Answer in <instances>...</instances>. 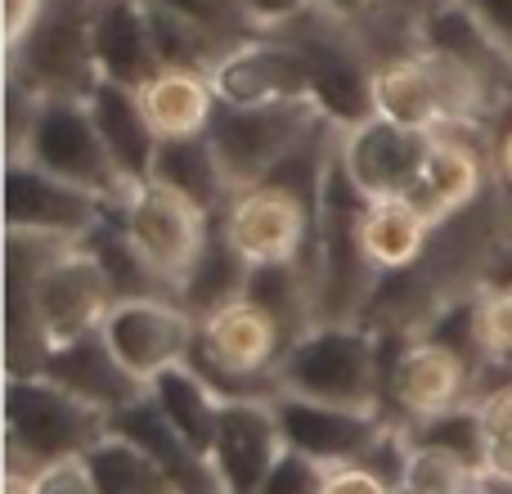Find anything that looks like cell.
Masks as SVG:
<instances>
[{
  "label": "cell",
  "mask_w": 512,
  "mask_h": 494,
  "mask_svg": "<svg viewBox=\"0 0 512 494\" xmlns=\"http://www.w3.org/2000/svg\"><path fill=\"white\" fill-rule=\"evenodd\" d=\"M364 203H369V194L351 180V171L342 162V140H337L333 158L324 167V180H319L315 239H310V256H306L319 319H360L382 279L373 270L369 252H364V234H360Z\"/></svg>",
  "instance_id": "6da1fadb"
},
{
  "label": "cell",
  "mask_w": 512,
  "mask_h": 494,
  "mask_svg": "<svg viewBox=\"0 0 512 494\" xmlns=\"http://www.w3.org/2000/svg\"><path fill=\"white\" fill-rule=\"evenodd\" d=\"M382 346V414L400 427H414L445 409L472 405L490 387L499 360L463 351L459 342L436 333L400 337L378 333Z\"/></svg>",
  "instance_id": "7a4b0ae2"
},
{
  "label": "cell",
  "mask_w": 512,
  "mask_h": 494,
  "mask_svg": "<svg viewBox=\"0 0 512 494\" xmlns=\"http://www.w3.org/2000/svg\"><path fill=\"white\" fill-rule=\"evenodd\" d=\"M113 414L45 373H5V468L77 459L108 436Z\"/></svg>",
  "instance_id": "3957f363"
},
{
  "label": "cell",
  "mask_w": 512,
  "mask_h": 494,
  "mask_svg": "<svg viewBox=\"0 0 512 494\" xmlns=\"http://www.w3.org/2000/svg\"><path fill=\"white\" fill-rule=\"evenodd\" d=\"M279 36L297 45L310 77V99L319 104V113L328 122H337L346 131V126H360L378 113V104H373L378 50H373L364 23H351V18L315 5L310 14L279 27Z\"/></svg>",
  "instance_id": "277c9868"
},
{
  "label": "cell",
  "mask_w": 512,
  "mask_h": 494,
  "mask_svg": "<svg viewBox=\"0 0 512 494\" xmlns=\"http://www.w3.org/2000/svg\"><path fill=\"white\" fill-rule=\"evenodd\" d=\"M279 391L328 405L382 409V346L378 333L360 319H319L310 333L283 351Z\"/></svg>",
  "instance_id": "5b68a950"
},
{
  "label": "cell",
  "mask_w": 512,
  "mask_h": 494,
  "mask_svg": "<svg viewBox=\"0 0 512 494\" xmlns=\"http://www.w3.org/2000/svg\"><path fill=\"white\" fill-rule=\"evenodd\" d=\"M99 0H45L23 41L5 50V77L41 99H90L104 81L95 54Z\"/></svg>",
  "instance_id": "8992f818"
},
{
  "label": "cell",
  "mask_w": 512,
  "mask_h": 494,
  "mask_svg": "<svg viewBox=\"0 0 512 494\" xmlns=\"http://www.w3.org/2000/svg\"><path fill=\"white\" fill-rule=\"evenodd\" d=\"M283 351H288L283 328L274 324L256 301L239 297V301H225L221 310L198 319V342H194V351H189V364H194L225 400H239V396L274 400L279 396L274 369H279Z\"/></svg>",
  "instance_id": "52a82bcc"
},
{
  "label": "cell",
  "mask_w": 512,
  "mask_h": 494,
  "mask_svg": "<svg viewBox=\"0 0 512 494\" xmlns=\"http://www.w3.org/2000/svg\"><path fill=\"white\" fill-rule=\"evenodd\" d=\"M324 122L315 99H274V104H216L207 140L230 176L234 194L261 185L315 126Z\"/></svg>",
  "instance_id": "ba28073f"
},
{
  "label": "cell",
  "mask_w": 512,
  "mask_h": 494,
  "mask_svg": "<svg viewBox=\"0 0 512 494\" xmlns=\"http://www.w3.org/2000/svg\"><path fill=\"white\" fill-rule=\"evenodd\" d=\"M23 158H32L36 167L81 185L86 194H95L108 207L126 203L135 189V180L117 167L113 149H108L86 99H45Z\"/></svg>",
  "instance_id": "9c48e42d"
},
{
  "label": "cell",
  "mask_w": 512,
  "mask_h": 494,
  "mask_svg": "<svg viewBox=\"0 0 512 494\" xmlns=\"http://www.w3.org/2000/svg\"><path fill=\"white\" fill-rule=\"evenodd\" d=\"M122 225L131 234L135 252L144 256V265L171 292H180V283L189 279V270L198 265L207 239H212L216 216L198 207L194 198H185L180 189L162 185V180H140L122 203Z\"/></svg>",
  "instance_id": "30bf717a"
},
{
  "label": "cell",
  "mask_w": 512,
  "mask_h": 494,
  "mask_svg": "<svg viewBox=\"0 0 512 494\" xmlns=\"http://www.w3.org/2000/svg\"><path fill=\"white\" fill-rule=\"evenodd\" d=\"M221 230L248 265H274V261L306 265L310 239H315V203L274 185V180H261V185H248L230 198Z\"/></svg>",
  "instance_id": "8fae6325"
},
{
  "label": "cell",
  "mask_w": 512,
  "mask_h": 494,
  "mask_svg": "<svg viewBox=\"0 0 512 494\" xmlns=\"http://www.w3.org/2000/svg\"><path fill=\"white\" fill-rule=\"evenodd\" d=\"M99 333L117 360L149 387L162 369L189 360L198 342V315H189L176 297H122L104 315Z\"/></svg>",
  "instance_id": "7c38bea8"
},
{
  "label": "cell",
  "mask_w": 512,
  "mask_h": 494,
  "mask_svg": "<svg viewBox=\"0 0 512 494\" xmlns=\"http://www.w3.org/2000/svg\"><path fill=\"white\" fill-rule=\"evenodd\" d=\"M414 45L463 72L490 99L495 117L512 99V54L495 41V32L481 23L468 0H445V5L427 9L414 23Z\"/></svg>",
  "instance_id": "4fadbf2b"
},
{
  "label": "cell",
  "mask_w": 512,
  "mask_h": 494,
  "mask_svg": "<svg viewBox=\"0 0 512 494\" xmlns=\"http://www.w3.org/2000/svg\"><path fill=\"white\" fill-rule=\"evenodd\" d=\"M104 212L108 203H99L95 194H86L72 180L36 167L32 158L5 162V230H32L81 243Z\"/></svg>",
  "instance_id": "5bb4252c"
},
{
  "label": "cell",
  "mask_w": 512,
  "mask_h": 494,
  "mask_svg": "<svg viewBox=\"0 0 512 494\" xmlns=\"http://www.w3.org/2000/svg\"><path fill=\"white\" fill-rule=\"evenodd\" d=\"M274 418H279L283 445L328 463V468L369 459V450L391 427V418L382 414V409L328 405V400L292 396V391H279V396H274Z\"/></svg>",
  "instance_id": "9a60e30c"
},
{
  "label": "cell",
  "mask_w": 512,
  "mask_h": 494,
  "mask_svg": "<svg viewBox=\"0 0 512 494\" xmlns=\"http://www.w3.org/2000/svg\"><path fill=\"white\" fill-rule=\"evenodd\" d=\"M36 315H41L50 342H77L86 333L104 328V315L113 310L117 292L108 283L104 265L95 261L86 243H72L63 256H54L32 283Z\"/></svg>",
  "instance_id": "2e32d148"
},
{
  "label": "cell",
  "mask_w": 512,
  "mask_h": 494,
  "mask_svg": "<svg viewBox=\"0 0 512 494\" xmlns=\"http://www.w3.org/2000/svg\"><path fill=\"white\" fill-rule=\"evenodd\" d=\"M495 185L490 171V131L477 122H454L432 131V149H427L423 176H418L414 198L432 212V221L472 207L486 189Z\"/></svg>",
  "instance_id": "e0dca14e"
},
{
  "label": "cell",
  "mask_w": 512,
  "mask_h": 494,
  "mask_svg": "<svg viewBox=\"0 0 512 494\" xmlns=\"http://www.w3.org/2000/svg\"><path fill=\"white\" fill-rule=\"evenodd\" d=\"M427 149H432V131L400 126L378 113H373L369 122L342 131V162H346V171H351V180L369 198L414 194L418 176H423Z\"/></svg>",
  "instance_id": "ac0fdd59"
},
{
  "label": "cell",
  "mask_w": 512,
  "mask_h": 494,
  "mask_svg": "<svg viewBox=\"0 0 512 494\" xmlns=\"http://www.w3.org/2000/svg\"><path fill=\"white\" fill-rule=\"evenodd\" d=\"M279 454H283V432L279 418H274V400L261 396L225 400L212 450H207L216 481H221V494H256Z\"/></svg>",
  "instance_id": "d6986e66"
},
{
  "label": "cell",
  "mask_w": 512,
  "mask_h": 494,
  "mask_svg": "<svg viewBox=\"0 0 512 494\" xmlns=\"http://www.w3.org/2000/svg\"><path fill=\"white\" fill-rule=\"evenodd\" d=\"M216 99L225 104H274V99H310V77L297 45L279 32H256L239 41L212 72Z\"/></svg>",
  "instance_id": "ffe728a7"
},
{
  "label": "cell",
  "mask_w": 512,
  "mask_h": 494,
  "mask_svg": "<svg viewBox=\"0 0 512 494\" xmlns=\"http://www.w3.org/2000/svg\"><path fill=\"white\" fill-rule=\"evenodd\" d=\"M41 373L54 382H63L68 391H77V396L90 400V405H99L104 414H117V409H126L131 400H140L144 391H149L113 355V346L104 342V333H86V337H77V342L50 346Z\"/></svg>",
  "instance_id": "44dd1931"
},
{
  "label": "cell",
  "mask_w": 512,
  "mask_h": 494,
  "mask_svg": "<svg viewBox=\"0 0 512 494\" xmlns=\"http://www.w3.org/2000/svg\"><path fill=\"white\" fill-rule=\"evenodd\" d=\"M108 427L122 432V436H131V441L140 445V450L149 454V459L158 463L171 481H176L180 494H221V481H216V472H212V459H207L203 450H194V445H189L185 436L167 423V414L153 405L149 391H144L140 400H131L126 409H117Z\"/></svg>",
  "instance_id": "7402d4cb"
},
{
  "label": "cell",
  "mask_w": 512,
  "mask_h": 494,
  "mask_svg": "<svg viewBox=\"0 0 512 494\" xmlns=\"http://www.w3.org/2000/svg\"><path fill=\"white\" fill-rule=\"evenodd\" d=\"M95 54H99V72L108 81L144 86L162 68L158 45H153L149 0H99Z\"/></svg>",
  "instance_id": "603a6c76"
},
{
  "label": "cell",
  "mask_w": 512,
  "mask_h": 494,
  "mask_svg": "<svg viewBox=\"0 0 512 494\" xmlns=\"http://www.w3.org/2000/svg\"><path fill=\"white\" fill-rule=\"evenodd\" d=\"M360 234H364V252H369L373 270L400 274L423 261L427 243L436 234V221L414 194H387L364 203Z\"/></svg>",
  "instance_id": "cb8c5ba5"
},
{
  "label": "cell",
  "mask_w": 512,
  "mask_h": 494,
  "mask_svg": "<svg viewBox=\"0 0 512 494\" xmlns=\"http://www.w3.org/2000/svg\"><path fill=\"white\" fill-rule=\"evenodd\" d=\"M90 113H95L99 131H104L108 149H113L117 167L140 185V180L153 176V158H158V131H153L149 113H144L140 86H122V81H99L90 90Z\"/></svg>",
  "instance_id": "d4e9b609"
},
{
  "label": "cell",
  "mask_w": 512,
  "mask_h": 494,
  "mask_svg": "<svg viewBox=\"0 0 512 494\" xmlns=\"http://www.w3.org/2000/svg\"><path fill=\"white\" fill-rule=\"evenodd\" d=\"M140 99L158 140L207 135L216 104H221L212 86V72H194V68H158L140 86Z\"/></svg>",
  "instance_id": "484cf974"
},
{
  "label": "cell",
  "mask_w": 512,
  "mask_h": 494,
  "mask_svg": "<svg viewBox=\"0 0 512 494\" xmlns=\"http://www.w3.org/2000/svg\"><path fill=\"white\" fill-rule=\"evenodd\" d=\"M149 180H162V185L180 189V194L194 198L198 207H207L216 221L225 216V207H230V198H234V185H230V176H225V167H221V158H216L207 135L162 140Z\"/></svg>",
  "instance_id": "4316f807"
},
{
  "label": "cell",
  "mask_w": 512,
  "mask_h": 494,
  "mask_svg": "<svg viewBox=\"0 0 512 494\" xmlns=\"http://www.w3.org/2000/svg\"><path fill=\"white\" fill-rule=\"evenodd\" d=\"M149 396L153 405L167 414V423L185 436L194 450H212V436H216V423H221V405L225 396L194 369V364H171L162 369L158 378L149 382Z\"/></svg>",
  "instance_id": "83f0119b"
},
{
  "label": "cell",
  "mask_w": 512,
  "mask_h": 494,
  "mask_svg": "<svg viewBox=\"0 0 512 494\" xmlns=\"http://www.w3.org/2000/svg\"><path fill=\"white\" fill-rule=\"evenodd\" d=\"M243 297L256 301L274 324L283 328L288 346L301 333L319 324V301H315V283H310L306 265L301 261H274V265H252L248 270V288Z\"/></svg>",
  "instance_id": "f1b7e54d"
},
{
  "label": "cell",
  "mask_w": 512,
  "mask_h": 494,
  "mask_svg": "<svg viewBox=\"0 0 512 494\" xmlns=\"http://www.w3.org/2000/svg\"><path fill=\"white\" fill-rule=\"evenodd\" d=\"M248 270H252V265L234 252V243L225 239L221 221H216L212 239H207L198 265L189 270V279L180 283L176 301L189 310V315L203 319V315H212V310H221L225 301H239L243 297V288H248Z\"/></svg>",
  "instance_id": "f546056e"
},
{
  "label": "cell",
  "mask_w": 512,
  "mask_h": 494,
  "mask_svg": "<svg viewBox=\"0 0 512 494\" xmlns=\"http://www.w3.org/2000/svg\"><path fill=\"white\" fill-rule=\"evenodd\" d=\"M86 463H90V477H95L99 494H180L176 481L131 436L113 432V427H108L104 441H95L86 450Z\"/></svg>",
  "instance_id": "4dcf8cb0"
},
{
  "label": "cell",
  "mask_w": 512,
  "mask_h": 494,
  "mask_svg": "<svg viewBox=\"0 0 512 494\" xmlns=\"http://www.w3.org/2000/svg\"><path fill=\"white\" fill-rule=\"evenodd\" d=\"M149 18H153V45H158L162 68H194V72H216V63L234 50L239 41H225L221 32L194 23V18L176 14L167 5L149 0Z\"/></svg>",
  "instance_id": "1f68e13d"
},
{
  "label": "cell",
  "mask_w": 512,
  "mask_h": 494,
  "mask_svg": "<svg viewBox=\"0 0 512 494\" xmlns=\"http://www.w3.org/2000/svg\"><path fill=\"white\" fill-rule=\"evenodd\" d=\"M481 481H486L481 468L468 463L463 454L441 450V445L409 441L405 468H400V490H409V494H472Z\"/></svg>",
  "instance_id": "d6a6232c"
},
{
  "label": "cell",
  "mask_w": 512,
  "mask_h": 494,
  "mask_svg": "<svg viewBox=\"0 0 512 494\" xmlns=\"http://www.w3.org/2000/svg\"><path fill=\"white\" fill-rule=\"evenodd\" d=\"M481 432H486V459H481V477L490 486L512 490V378H495L477 396Z\"/></svg>",
  "instance_id": "836d02e7"
},
{
  "label": "cell",
  "mask_w": 512,
  "mask_h": 494,
  "mask_svg": "<svg viewBox=\"0 0 512 494\" xmlns=\"http://www.w3.org/2000/svg\"><path fill=\"white\" fill-rule=\"evenodd\" d=\"M409 441L418 445H441V450H454L463 454L468 463L486 459V432H481V414H477V400L472 405H459V409H445V414H432L423 418V423L405 427Z\"/></svg>",
  "instance_id": "e575fe53"
},
{
  "label": "cell",
  "mask_w": 512,
  "mask_h": 494,
  "mask_svg": "<svg viewBox=\"0 0 512 494\" xmlns=\"http://www.w3.org/2000/svg\"><path fill=\"white\" fill-rule=\"evenodd\" d=\"M324 481H328V463L283 445V454L274 459V468L265 472L256 494H324Z\"/></svg>",
  "instance_id": "d590c367"
},
{
  "label": "cell",
  "mask_w": 512,
  "mask_h": 494,
  "mask_svg": "<svg viewBox=\"0 0 512 494\" xmlns=\"http://www.w3.org/2000/svg\"><path fill=\"white\" fill-rule=\"evenodd\" d=\"M153 5L176 9V14H185V18H194V23L221 32L225 41H248V36H256L243 0H153Z\"/></svg>",
  "instance_id": "8d00e7d4"
},
{
  "label": "cell",
  "mask_w": 512,
  "mask_h": 494,
  "mask_svg": "<svg viewBox=\"0 0 512 494\" xmlns=\"http://www.w3.org/2000/svg\"><path fill=\"white\" fill-rule=\"evenodd\" d=\"M41 104L45 99L36 95V90H27L23 81L5 77V162L27 153L32 131H36V117H41Z\"/></svg>",
  "instance_id": "74e56055"
},
{
  "label": "cell",
  "mask_w": 512,
  "mask_h": 494,
  "mask_svg": "<svg viewBox=\"0 0 512 494\" xmlns=\"http://www.w3.org/2000/svg\"><path fill=\"white\" fill-rule=\"evenodd\" d=\"M477 333L490 360L512 364V288H490L477 297Z\"/></svg>",
  "instance_id": "f35d334b"
},
{
  "label": "cell",
  "mask_w": 512,
  "mask_h": 494,
  "mask_svg": "<svg viewBox=\"0 0 512 494\" xmlns=\"http://www.w3.org/2000/svg\"><path fill=\"white\" fill-rule=\"evenodd\" d=\"M27 494H99V490H95V477H90L86 454H77V459L41 463V468L32 472Z\"/></svg>",
  "instance_id": "ab89813d"
},
{
  "label": "cell",
  "mask_w": 512,
  "mask_h": 494,
  "mask_svg": "<svg viewBox=\"0 0 512 494\" xmlns=\"http://www.w3.org/2000/svg\"><path fill=\"white\" fill-rule=\"evenodd\" d=\"M324 494H396V486H391L378 468H369V463L360 459V463H337V468H328Z\"/></svg>",
  "instance_id": "60d3db41"
},
{
  "label": "cell",
  "mask_w": 512,
  "mask_h": 494,
  "mask_svg": "<svg viewBox=\"0 0 512 494\" xmlns=\"http://www.w3.org/2000/svg\"><path fill=\"white\" fill-rule=\"evenodd\" d=\"M490 171H495L499 194L512 203V99L499 108L495 122H490Z\"/></svg>",
  "instance_id": "b9f144b4"
},
{
  "label": "cell",
  "mask_w": 512,
  "mask_h": 494,
  "mask_svg": "<svg viewBox=\"0 0 512 494\" xmlns=\"http://www.w3.org/2000/svg\"><path fill=\"white\" fill-rule=\"evenodd\" d=\"M243 5H248V18H252L256 32H279V27H288L292 18L310 14L319 0H243Z\"/></svg>",
  "instance_id": "7bdbcfd3"
},
{
  "label": "cell",
  "mask_w": 512,
  "mask_h": 494,
  "mask_svg": "<svg viewBox=\"0 0 512 494\" xmlns=\"http://www.w3.org/2000/svg\"><path fill=\"white\" fill-rule=\"evenodd\" d=\"M477 9V18L495 32V41L512 54V0H468Z\"/></svg>",
  "instance_id": "ee69618b"
},
{
  "label": "cell",
  "mask_w": 512,
  "mask_h": 494,
  "mask_svg": "<svg viewBox=\"0 0 512 494\" xmlns=\"http://www.w3.org/2000/svg\"><path fill=\"white\" fill-rule=\"evenodd\" d=\"M45 0H5V50L23 41V32L32 27V18L41 14Z\"/></svg>",
  "instance_id": "f6af8a7d"
},
{
  "label": "cell",
  "mask_w": 512,
  "mask_h": 494,
  "mask_svg": "<svg viewBox=\"0 0 512 494\" xmlns=\"http://www.w3.org/2000/svg\"><path fill=\"white\" fill-rule=\"evenodd\" d=\"M436 5H445V0H378V9H373V14H378V18H391V23L414 27L418 18H423L427 9H436Z\"/></svg>",
  "instance_id": "bcb514c9"
},
{
  "label": "cell",
  "mask_w": 512,
  "mask_h": 494,
  "mask_svg": "<svg viewBox=\"0 0 512 494\" xmlns=\"http://www.w3.org/2000/svg\"><path fill=\"white\" fill-rule=\"evenodd\" d=\"M324 9H333V14H342V18H351V23H364V18L378 9V0H319Z\"/></svg>",
  "instance_id": "7dc6e473"
},
{
  "label": "cell",
  "mask_w": 512,
  "mask_h": 494,
  "mask_svg": "<svg viewBox=\"0 0 512 494\" xmlns=\"http://www.w3.org/2000/svg\"><path fill=\"white\" fill-rule=\"evenodd\" d=\"M472 494H512V490H504V486H490V481H481V486L472 490Z\"/></svg>",
  "instance_id": "c3c4849f"
}]
</instances>
